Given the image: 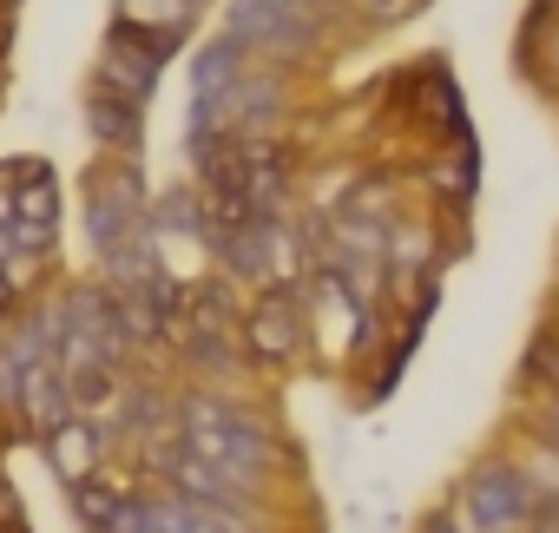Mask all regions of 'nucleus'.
<instances>
[{
    "label": "nucleus",
    "mask_w": 559,
    "mask_h": 533,
    "mask_svg": "<svg viewBox=\"0 0 559 533\" xmlns=\"http://www.w3.org/2000/svg\"><path fill=\"white\" fill-rule=\"evenodd\" d=\"M185 14V0H126V21H139V27H171Z\"/></svg>",
    "instance_id": "nucleus-2"
},
{
    "label": "nucleus",
    "mask_w": 559,
    "mask_h": 533,
    "mask_svg": "<svg viewBox=\"0 0 559 533\" xmlns=\"http://www.w3.org/2000/svg\"><path fill=\"white\" fill-rule=\"evenodd\" d=\"M526 507V487H520V474H507V467H487L480 481H474V494H467V513L480 520V526H500V520H513Z\"/></svg>",
    "instance_id": "nucleus-1"
},
{
    "label": "nucleus",
    "mask_w": 559,
    "mask_h": 533,
    "mask_svg": "<svg viewBox=\"0 0 559 533\" xmlns=\"http://www.w3.org/2000/svg\"><path fill=\"white\" fill-rule=\"evenodd\" d=\"M53 454H60V467H67V474H80V467L93 461V441H86L80 428H60V435H53Z\"/></svg>",
    "instance_id": "nucleus-3"
}]
</instances>
